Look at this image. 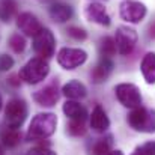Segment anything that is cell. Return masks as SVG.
Masks as SVG:
<instances>
[{"mask_svg":"<svg viewBox=\"0 0 155 155\" xmlns=\"http://www.w3.org/2000/svg\"><path fill=\"white\" fill-rule=\"evenodd\" d=\"M48 72L50 65L47 63V60L42 57H33L20 69L18 77L27 84H38L47 78Z\"/></svg>","mask_w":155,"mask_h":155,"instance_id":"obj_2","label":"cell"},{"mask_svg":"<svg viewBox=\"0 0 155 155\" xmlns=\"http://www.w3.org/2000/svg\"><path fill=\"white\" fill-rule=\"evenodd\" d=\"M114 94H116L117 101L124 107L136 108V107L142 105V95H140V91L136 84L120 83L114 87Z\"/></svg>","mask_w":155,"mask_h":155,"instance_id":"obj_5","label":"cell"},{"mask_svg":"<svg viewBox=\"0 0 155 155\" xmlns=\"http://www.w3.org/2000/svg\"><path fill=\"white\" fill-rule=\"evenodd\" d=\"M89 124H91V128L97 133H105L110 128V119L101 105H95V108L91 114Z\"/></svg>","mask_w":155,"mask_h":155,"instance_id":"obj_14","label":"cell"},{"mask_svg":"<svg viewBox=\"0 0 155 155\" xmlns=\"http://www.w3.org/2000/svg\"><path fill=\"white\" fill-rule=\"evenodd\" d=\"M105 155H124V154H122V151L116 149V151H110L108 154H105Z\"/></svg>","mask_w":155,"mask_h":155,"instance_id":"obj_31","label":"cell"},{"mask_svg":"<svg viewBox=\"0 0 155 155\" xmlns=\"http://www.w3.org/2000/svg\"><path fill=\"white\" fill-rule=\"evenodd\" d=\"M8 83H9V84H12L14 87H18V86H20V83H21V80H17V77H15V75H12V77H9V78H8Z\"/></svg>","mask_w":155,"mask_h":155,"instance_id":"obj_30","label":"cell"},{"mask_svg":"<svg viewBox=\"0 0 155 155\" xmlns=\"http://www.w3.org/2000/svg\"><path fill=\"white\" fill-rule=\"evenodd\" d=\"M48 14L51 17L53 21L56 23H66L68 20L72 18L74 15V11L69 5H65V3H54L50 6L48 9Z\"/></svg>","mask_w":155,"mask_h":155,"instance_id":"obj_15","label":"cell"},{"mask_svg":"<svg viewBox=\"0 0 155 155\" xmlns=\"http://www.w3.org/2000/svg\"><path fill=\"white\" fill-rule=\"evenodd\" d=\"M113 148V136H105L103 139H98L92 148L94 155H105L108 154Z\"/></svg>","mask_w":155,"mask_h":155,"instance_id":"obj_21","label":"cell"},{"mask_svg":"<svg viewBox=\"0 0 155 155\" xmlns=\"http://www.w3.org/2000/svg\"><path fill=\"white\" fill-rule=\"evenodd\" d=\"M148 38L149 39H155V21L151 23L149 27H148Z\"/></svg>","mask_w":155,"mask_h":155,"instance_id":"obj_29","label":"cell"},{"mask_svg":"<svg viewBox=\"0 0 155 155\" xmlns=\"http://www.w3.org/2000/svg\"><path fill=\"white\" fill-rule=\"evenodd\" d=\"M63 113L72 120H86L87 110L75 100H68L63 104Z\"/></svg>","mask_w":155,"mask_h":155,"instance_id":"obj_17","label":"cell"},{"mask_svg":"<svg viewBox=\"0 0 155 155\" xmlns=\"http://www.w3.org/2000/svg\"><path fill=\"white\" fill-rule=\"evenodd\" d=\"M27 117V104L24 100L12 98L5 107V124L8 128L18 130Z\"/></svg>","mask_w":155,"mask_h":155,"instance_id":"obj_4","label":"cell"},{"mask_svg":"<svg viewBox=\"0 0 155 155\" xmlns=\"http://www.w3.org/2000/svg\"><path fill=\"white\" fill-rule=\"evenodd\" d=\"M54 47H56V39H54L51 30L42 27L33 36V50L39 57L50 59L54 54Z\"/></svg>","mask_w":155,"mask_h":155,"instance_id":"obj_6","label":"cell"},{"mask_svg":"<svg viewBox=\"0 0 155 155\" xmlns=\"http://www.w3.org/2000/svg\"><path fill=\"white\" fill-rule=\"evenodd\" d=\"M87 60V53L81 48L65 47L57 53V62L63 69H75Z\"/></svg>","mask_w":155,"mask_h":155,"instance_id":"obj_8","label":"cell"},{"mask_svg":"<svg viewBox=\"0 0 155 155\" xmlns=\"http://www.w3.org/2000/svg\"><path fill=\"white\" fill-rule=\"evenodd\" d=\"M66 133L72 137H80L86 133V125H84V120H72L66 125Z\"/></svg>","mask_w":155,"mask_h":155,"instance_id":"obj_23","label":"cell"},{"mask_svg":"<svg viewBox=\"0 0 155 155\" xmlns=\"http://www.w3.org/2000/svg\"><path fill=\"white\" fill-rule=\"evenodd\" d=\"M114 42H116V51L122 56H128L134 50V47L137 44V33L134 29H130L127 26H120L116 30Z\"/></svg>","mask_w":155,"mask_h":155,"instance_id":"obj_9","label":"cell"},{"mask_svg":"<svg viewBox=\"0 0 155 155\" xmlns=\"http://www.w3.org/2000/svg\"><path fill=\"white\" fill-rule=\"evenodd\" d=\"M127 122L133 130L139 133L152 134L155 133V110L139 105L131 110V113L127 117Z\"/></svg>","mask_w":155,"mask_h":155,"instance_id":"obj_3","label":"cell"},{"mask_svg":"<svg viewBox=\"0 0 155 155\" xmlns=\"http://www.w3.org/2000/svg\"><path fill=\"white\" fill-rule=\"evenodd\" d=\"M143 78L148 84H155V53L145 54L142 65H140Z\"/></svg>","mask_w":155,"mask_h":155,"instance_id":"obj_18","label":"cell"},{"mask_svg":"<svg viewBox=\"0 0 155 155\" xmlns=\"http://www.w3.org/2000/svg\"><path fill=\"white\" fill-rule=\"evenodd\" d=\"M131 155H155V142H146L142 146L136 148Z\"/></svg>","mask_w":155,"mask_h":155,"instance_id":"obj_25","label":"cell"},{"mask_svg":"<svg viewBox=\"0 0 155 155\" xmlns=\"http://www.w3.org/2000/svg\"><path fill=\"white\" fill-rule=\"evenodd\" d=\"M26 39L24 36H21L20 33H14L11 38H9V47L12 48L14 53H23L26 50Z\"/></svg>","mask_w":155,"mask_h":155,"instance_id":"obj_24","label":"cell"},{"mask_svg":"<svg viewBox=\"0 0 155 155\" xmlns=\"http://www.w3.org/2000/svg\"><path fill=\"white\" fill-rule=\"evenodd\" d=\"M0 155H5V151H3V148H2V145H0Z\"/></svg>","mask_w":155,"mask_h":155,"instance_id":"obj_32","label":"cell"},{"mask_svg":"<svg viewBox=\"0 0 155 155\" xmlns=\"http://www.w3.org/2000/svg\"><path fill=\"white\" fill-rule=\"evenodd\" d=\"M57 127V117L54 113H39L36 114L27 130V140H42L54 134Z\"/></svg>","mask_w":155,"mask_h":155,"instance_id":"obj_1","label":"cell"},{"mask_svg":"<svg viewBox=\"0 0 155 155\" xmlns=\"http://www.w3.org/2000/svg\"><path fill=\"white\" fill-rule=\"evenodd\" d=\"M17 27L26 36H35L42 29L39 20L30 12H23V14H20L17 17Z\"/></svg>","mask_w":155,"mask_h":155,"instance_id":"obj_11","label":"cell"},{"mask_svg":"<svg viewBox=\"0 0 155 155\" xmlns=\"http://www.w3.org/2000/svg\"><path fill=\"white\" fill-rule=\"evenodd\" d=\"M113 68H114V63L111 62L110 57H101V60L95 65V68L92 69V81L95 84H100V83H104L110 74L113 72Z\"/></svg>","mask_w":155,"mask_h":155,"instance_id":"obj_13","label":"cell"},{"mask_svg":"<svg viewBox=\"0 0 155 155\" xmlns=\"http://www.w3.org/2000/svg\"><path fill=\"white\" fill-rule=\"evenodd\" d=\"M146 12H148L146 6L140 2H136V0H125L119 6L120 18L127 23H131V24L140 23L146 17Z\"/></svg>","mask_w":155,"mask_h":155,"instance_id":"obj_7","label":"cell"},{"mask_svg":"<svg viewBox=\"0 0 155 155\" xmlns=\"http://www.w3.org/2000/svg\"><path fill=\"white\" fill-rule=\"evenodd\" d=\"M26 155H56V152L47 146H35V148L29 149Z\"/></svg>","mask_w":155,"mask_h":155,"instance_id":"obj_28","label":"cell"},{"mask_svg":"<svg viewBox=\"0 0 155 155\" xmlns=\"http://www.w3.org/2000/svg\"><path fill=\"white\" fill-rule=\"evenodd\" d=\"M14 59L8 54H0V72H5V71H9L12 66H14Z\"/></svg>","mask_w":155,"mask_h":155,"instance_id":"obj_27","label":"cell"},{"mask_svg":"<svg viewBox=\"0 0 155 155\" xmlns=\"http://www.w3.org/2000/svg\"><path fill=\"white\" fill-rule=\"evenodd\" d=\"M2 104H3V101H2V95H0V108H2Z\"/></svg>","mask_w":155,"mask_h":155,"instance_id":"obj_33","label":"cell"},{"mask_svg":"<svg viewBox=\"0 0 155 155\" xmlns=\"http://www.w3.org/2000/svg\"><path fill=\"white\" fill-rule=\"evenodd\" d=\"M60 98V91H59V83L57 80L53 81L50 84H47L45 87L39 89L38 92L33 94V100L38 105H42V107H53L56 105V103L59 101Z\"/></svg>","mask_w":155,"mask_h":155,"instance_id":"obj_10","label":"cell"},{"mask_svg":"<svg viewBox=\"0 0 155 155\" xmlns=\"http://www.w3.org/2000/svg\"><path fill=\"white\" fill-rule=\"evenodd\" d=\"M0 140H2V143H3L6 148H15V146L20 145L21 134H20L18 130H15V128H6V130L2 133Z\"/></svg>","mask_w":155,"mask_h":155,"instance_id":"obj_20","label":"cell"},{"mask_svg":"<svg viewBox=\"0 0 155 155\" xmlns=\"http://www.w3.org/2000/svg\"><path fill=\"white\" fill-rule=\"evenodd\" d=\"M100 53L103 57H111L116 54V42L110 36H104L100 41Z\"/></svg>","mask_w":155,"mask_h":155,"instance_id":"obj_22","label":"cell"},{"mask_svg":"<svg viewBox=\"0 0 155 155\" xmlns=\"http://www.w3.org/2000/svg\"><path fill=\"white\" fill-rule=\"evenodd\" d=\"M84 15H86V18L89 20V21H92V23H97V24H100V26H110V17H108V14H107V11H105V8H104V5L101 3H98V2H92V3H89L87 6H86V9H84Z\"/></svg>","mask_w":155,"mask_h":155,"instance_id":"obj_12","label":"cell"},{"mask_svg":"<svg viewBox=\"0 0 155 155\" xmlns=\"http://www.w3.org/2000/svg\"><path fill=\"white\" fill-rule=\"evenodd\" d=\"M62 94L68 100H81L87 95V89L83 83H80L77 80H72V81H68L62 87Z\"/></svg>","mask_w":155,"mask_h":155,"instance_id":"obj_16","label":"cell"},{"mask_svg":"<svg viewBox=\"0 0 155 155\" xmlns=\"http://www.w3.org/2000/svg\"><path fill=\"white\" fill-rule=\"evenodd\" d=\"M68 35L72 38V39H75V41H84L86 38H87V33L83 30V29H80V27H74V26H71V27H68Z\"/></svg>","mask_w":155,"mask_h":155,"instance_id":"obj_26","label":"cell"},{"mask_svg":"<svg viewBox=\"0 0 155 155\" xmlns=\"http://www.w3.org/2000/svg\"><path fill=\"white\" fill-rule=\"evenodd\" d=\"M18 11V5L15 0H0V20L3 23H9Z\"/></svg>","mask_w":155,"mask_h":155,"instance_id":"obj_19","label":"cell"}]
</instances>
